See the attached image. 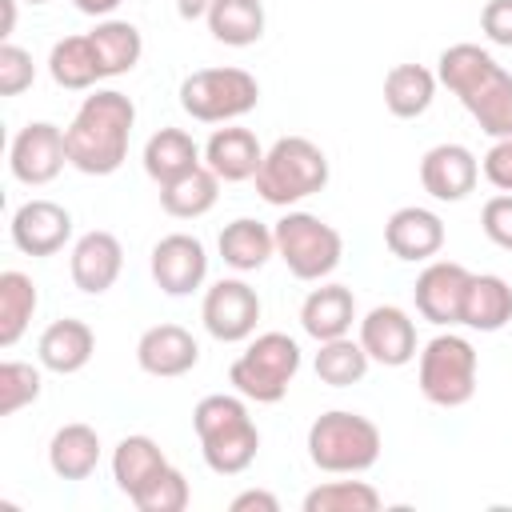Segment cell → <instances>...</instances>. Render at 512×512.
I'll return each instance as SVG.
<instances>
[{"label":"cell","mask_w":512,"mask_h":512,"mask_svg":"<svg viewBox=\"0 0 512 512\" xmlns=\"http://www.w3.org/2000/svg\"><path fill=\"white\" fill-rule=\"evenodd\" d=\"M76 4V12H84V16H96V20H108L124 0H72Z\"/></svg>","instance_id":"obj_43"},{"label":"cell","mask_w":512,"mask_h":512,"mask_svg":"<svg viewBox=\"0 0 512 512\" xmlns=\"http://www.w3.org/2000/svg\"><path fill=\"white\" fill-rule=\"evenodd\" d=\"M40 368L24 360H4L0 364V416H16L20 408L40 400Z\"/></svg>","instance_id":"obj_36"},{"label":"cell","mask_w":512,"mask_h":512,"mask_svg":"<svg viewBox=\"0 0 512 512\" xmlns=\"http://www.w3.org/2000/svg\"><path fill=\"white\" fill-rule=\"evenodd\" d=\"M36 80V64L32 52L20 44H0V96H20L24 88H32Z\"/></svg>","instance_id":"obj_38"},{"label":"cell","mask_w":512,"mask_h":512,"mask_svg":"<svg viewBox=\"0 0 512 512\" xmlns=\"http://www.w3.org/2000/svg\"><path fill=\"white\" fill-rule=\"evenodd\" d=\"M200 164H204V152L184 128H160L144 144V172L156 184H172L176 176H184Z\"/></svg>","instance_id":"obj_25"},{"label":"cell","mask_w":512,"mask_h":512,"mask_svg":"<svg viewBox=\"0 0 512 512\" xmlns=\"http://www.w3.org/2000/svg\"><path fill=\"white\" fill-rule=\"evenodd\" d=\"M208 8H212V0H176L180 20H204V16H208Z\"/></svg>","instance_id":"obj_44"},{"label":"cell","mask_w":512,"mask_h":512,"mask_svg":"<svg viewBox=\"0 0 512 512\" xmlns=\"http://www.w3.org/2000/svg\"><path fill=\"white\" fill-rule=\"evenodd\" d=\"M480 228H484V236H488L496 248L512 252V192H500V196L484 200V208H480Z\"/></svg>","instance_id":"obj_39"},{"label":"cell","mask_w":512,"mask_h":512,"mask_svg":"<svg viewBox=\"0 0 512 512\" xmlns=\"http://www.w3.org/2000/svg\"><path fill=\"white\" fill-rule=\"evenodd\" d=\"M384 500L368 480H328L304 496V512H376Z\"/></svg>","instance_id":"obj_35"},{"label":"cell","mask_w":512,"mask_h":512,"mask_svg":"<svg viewBox=\"0 0 512 512\" xmlns=\"http://www.w3.org/2000/svg\"><path fill=\"white\" fill-rule=\"evenodd\" d=\"M216 248H220V256H224L228 268H236V272H260L276 256V236H272L268 224H260L252 216H240V220H232V224L220 228Z\"/></svg>","instance_id":"obj_26"},{"label":"cell","mask_w":512,"mask_h":512,"mask_svg":"<svg viewBox=\"0 0 512 512\" xmlns=\"http://www.w3.org/2000/svg\"><path fill=\"white\" fill-rule=\"evenodd\" d=\"M152 280L164 296H192L208 280V252L192 232H168L152 248Z\"/></svg>","instance_id":"obj_13"},{"label":"cell","mask_w":512,"mask_h":512,"mask_svg":"<svg viewBox=\"0 0 512 512\" xmlns=\"http://www.w3.org/2000/svg\"><path fill=\"white\" fill-rule=\"evenodd\" d=\"M468 284H472V272L456 260H432L416 284H412V300H416V312L436 324V328H452L460 324V312H464V296H468Z\"/></svg>","instance_id":"obj_12"},{"label":"cell","mask_w":512,"mask_h":512,"mask_svg":"<svg viewBox=\"0 0 512 512\" xmlns=\"http://www.w3.org/2000/svg\"><path fill=\"white\" fill-rule=\"evenodd\" d=\"M92 352H96V332H92L84 320H76V316L52 320V324L40 332V340H36L40 364H44L48 372H56V376L80 372V368L92 360Z\"/></svg>","instance_id":"obj_20"},{"label":"cell","mask_w":512,"mask_h":512,"mask_svg":"<svg viewBox=\"0 0 512 512\" xmlns=\"http://www.w3.org/2000/svg\"><path fill=\"white\" fill-rule=\"evenodd\" d=\"M28 4H48V0H28Z\"/></svg>","instance_id":"obj_46"},{"label":"cell","mask_w":512,"mask_h":512,"mask_svg":"<svg viewBox=\"0 0 512 512\" xmlns=\"http://www.w3.org/2000/svg\"><path fill=\"white\" fill-rule=\"evenodd\" d=\"M88 40H92V48H96V60H100L104 80L132 72V68L140 64V56H144V36H140V28L128 24V20H112V16L100 20V24L88 32Z\"/></svg>","instance_id":"obj_30"},{"label":"cell","mask_w":512,"mask_h":512,"mask_svg":"<svg viewBox=\"0 0 512 512\" xmlns=\"http://www.w3.org/2000/svg\"><path fill=\"white\" fill-rule=\"evenodd\" d=\"M508 320H512V288H508V280L492 276V272H480V276L472 272L460 324L472 328V332H500Z\"/></svg>","instance_id":"obj_28"},{"label":"cell","mask_w":512,"mask_h":512,"mask_svg":"<svg viewBox=\"0 0 512 512\" xmlns=\"http://www.w3.org/2000/svg\"><path fill=\"white\" fill-rule=\"evenodd\" d=\"M352 320H356V296L344 284H320L300 304V328L316 344L336 340V336H348L352 332Z\"/></svg>","instance_id":"obj_21"},{"label":"cell","mask_w":512,"mask_h":512,"mask_svg":"<svg viewBox=\"0 0 512 512\" xmlns=\"http://www.w3.org/2000/svg\"><path fill=\"white\" fill-rule=\"evenodd\" d=\"M8 236L24 256H56L72 240V212L56 200H24L12 212Z\"/></svg>","instance_id":"obj_14"},{"label":"cell","mask_w":512,"mask_h":512,"mask_svg":"<svg viewBox=\"0 0 512 512\" xmlns=\"http://www.w3.org/2000/svg\"><path fill=\"white\" fill-rule=\"evenodd\" d=\"M384 244L396 260H432L440 248H444V220L432 212V208H420V204H404L388 216L384 224Z\"/></svg>","instance_id":"obj_19"},{"label":"cell","mask_w":512,"mask_h":512,"mask_svg":"<svg viewBox=\"0 0 512 512\" xmlns=\"http://www.w3.org/2000/svg\"><path fill=\"white\" fill-rule=\"evenodd\" d=\"M136 364L156 380H176L200 364V344L180 324H152L136 340Z\"/></svg>","instance_id":"obj_17"},{"label":"cell","mask_w":512,"mask_h":512,"mask_svg":"<svg viewBox=\"0 0 512 512\" xmlns=\"http://www.w3.org/2000/svg\"><path fill=\"white\" fill-rule=\"evenodd\" d=\"M272 236H276V256L288 264V272L296 280H324L336 272L340 256H344V240L340 232L312 216V212H296L288 208L276 224H272Z\"/></svg>","instance_id":"obj_9"},{"label":"cell","mask_w":512,"mask_h":512,"mask_svg":"<svg viewBox=\"0 0 512 512\" xmlns=\"http://www.w3.org/2000/svg\"><path fill=\"white\" fill-rule=\"evenodd\" d=\"M200 320L208 328L212 340L220 344H240V340H252L256 324H260V296L248 280L240 276H224L216 280L204 300H200Z\"/></svg>","instance_id":"obj_10"},{"label":"cell","mask_w":512,"mask_h":512,"mask_svg":"<svg viewBox=\"0 0 512 512\" xmlns=\"http://www.w3.org/2000/svg\"><path fill=\"white\" fill-rule=\"evenodd\" d=\"M204 20H208L212 40H220L228 48H248L264 36V4L260 0H212Z\"/></svg>","instance_id":"obj_33"},{"label":"cell","mask_w":512,"mask_h":512,"mask_svg":"<svg viewBox=\"0 0 512 512\" xmlns=\"http://www.w3.org/2000/svg\"><path fill=\"white\" fill-rule=\"evenodd\" d=\"M300 372V344L288 332H260L232 360L228 384L256 404H280Z\"/></svg>","instance_id":"obj_6"},{"label":"cell","mask_w":512,"mask_h":512,"mask_svg":"<svg viewBox=\"0 0 512 512\" xmlns=\"http://www.w3.org/2000/svg\"><path fill=\"white\" fill-rule=\"evenodd\" d=\"M192 428L200 436V456L216 476H240L260 452V428L248 416L244 396L212 392L192 408Z\"/></svg>","instance_id":"obj_3"},{"label":"cell","mask_w":512,"mask_h":512,"mask_svg":"<svg viewBox=\"0 0 512 512\" xmlns=\"http://www.w3.org/2000/svg\"><path fill=\"white\" fill-rule=\"evenodd\" d=\"M68 164V144H64V128H56L52 120H32L12 136L8 148V168L20 184L40 188L52 184L60 176V168Z\"/></svg>","instance_id":"obj_11"},{"label":"cell","mask_w":512,"mask_h":512,"mask_svg":"<svg viewBox=\"0 0 512 512\" xmlns=\"http://www.w3.org/2000/svg\"><path fill=\"white\" fill-rule=\"evenodd\" d=\"M252 180H256V192H260L264 204L292 208V204L316 196L328 184V156L308 136H280L264 152Z\"/></svg>","instance_id":"obj_4"},{"label":"cell","mask_w":512,"mask_h":512,"mask_svg":"<svg viewBox=\"0 0 512 512\" xmlns=\"http://www.w3.org/2000/svg\"><path fill=\"white\" fill-rule=\"evenodd\" d=\"M480 32L500 44V48H512V0H488L480 8Z\"/></svg>","instance_id":"obj_41"},{"label":"cell","mask_w":512,"mask_h":512,"mask_svg":"<svg viewBox=\"0 0 512 512\" xmlns=\"http://www.w3.org/2000/svg\"><path fill=\"white\" fill-rule=\"evenodd\" d=\"M260 104V84L244 68H196L180 80V108L200 124H228Z\"/></svg>","instance_id":"obj_8"},{"label":"cell","mask_w":512,"mask_h":512,"mask_svg":"<svg viewBox=\"0 0 512 512\" xmlns=\"http://www.w3.org/2000/svg\"><path fill=\"white\" fill-rule=\"evenodd\" d=\"M220 200V176L200 164L184 176H176L172 184H160V208L172 220H200L204 212H212Z\"/></svg>","instance_id":"obj_29"},{"label":"cell","mask_w":512,"mask_h":512,"mask_svg":"<svg viewBox=\"0 0 512 512\" xmlns=\"http://www.w3.org/2000/svg\"><path fill=\"white\" fill-rule=\"evenodd\" d=\"M4 4V24H0V36L8 40L12 36V28H16V0H0Z\"/></svg>","instance_id":"obj_45"},{"label":"cell","mask_w":512,"mask_h":512,"mask_svg":"<svg viewBox=\"0 0 512 512\" xmlns=\"http://www.w3.org/2000/svg\"><path fill=\"white\" fill-rule=\"evenodd\" d=\"M476 376H480V356L472 340L456 332L432 336L416 364V384L424 400L436 408H464L476 396Z\"/></svg>","instance_id":"obj_7"},{"label":"cell","mask_w":512,"mask_h":512,"mask_svg":"<svg viewBox=\"0 0 512 512\" xmlns=\"http://www.w3.org/2000/svg\"><path fill=\"white\" fill-rule=\"evenodd\" d=\"M436 80L492 140L512 136V72L480 44H448L436 60Z\"/></svg>","instance_id":"obj_1"},{"label":"cell","mask_w":512,"mask_h":512,"mask_svg":"<svg viewBox=\"0 0 512 512\" xmlns=\"http://www.w3.org/2000/svg\"><path fill=\"white\" fill-rule=\"evenodd\" d=\"M380 428L348 408L320 412L308 428V460L328 476H356L380 460Z\"/></svg>","instance_id":"obj_5"},{"label":"cell","mask_w":512,"mask_h":512,"mask_svg":"<svg viewBox=\"0 0 512 512\" xmlns=\"http://www.w3.org/2000/svg\"><path fill=\"white\" fill-rule=\"evenodd\" d=\"M436 72L424 68V64H396L388 68L384 76V108L396 116V120H416L432 108L436 100Z\"/></svg>","instance_id":"obj_27"},{"label":"cell","mask_w":512,"mask_h":512,"mask_svg":"<svg viewBox=\"0 0 512 512\" xmlns=\"http://www.w3.org/2000/svg\"><path fill=\"white\" fill-rule=\"evenodd\" d=\"M228 508H232V512H280V500H276L272 492H264V488H248V492L232 496Z\"/></svg>","instance_id":"obj_42"},{"label":"cell","mask_w":512,"mask_h":512,"mask_svg":"<svg viewBox=\"0 0 512 512\" xmlns=\"http://www.w3.org/2000/svg\"><path fill=\"white\" fill-rule=\"evenodd\" d=\"M360 344L364 352L384 364V368H404L408 360H416V324L404 308L396 304H376L364 320H360Z\"/></svg>","instance_id":"obj_16"},{"label":"cell","mask_w":512,"mask_h":512,"mask_svg":"<svg viewBox=\"0 0 512 512\" xmlns=\"http://www.w3.org/2000/svg\"><path fill=\"white\" fill-rule=\"evenodd\" d=\"M48 72H52V80H56L60 88H68V92H88L96 80H104L88 32H84V36H64V40H56L52 52H48Z\"/></svg>","instance_id":"obj_31"},{"label":"cell","mask_w":512,"mask_h":512,"mask_svg":"<svg viewBox=\"0 0 512 512\" xmlns=\"http://www.w3.org/2000/svg\"><path fill=\"white\" fill-rule=\"evenodd\" d=\"M188 480H184V472L180 468H164L144 492H136L132 496V504L140 508V512H184L188 508Z\"/></svg>","instance_id":"obj_37"},{"label":"cell","mask_w":512,"mask_h":512,"mask_svg":"<svg viewBox=\"0 0 512 512\" xmlns=\"http://www.w3.org/2000/svg\"><path fill=\"white\" fill-rule=\"evenodd\" d=\"M100 464V432L92 424H64L48 440V468L60 480H88Z\"/></svg>","instance_id":"obj_24"},{"label":"cell","mask_w":512,"mask_h":512,"mask_svg":"<svg viewBox=\"0 0 512 512\" xmlns=\"http://www.w3.org/2000/svg\"><path fill=\"white\" fill-rule=\"evenodd\" d=\"M480 172H484V180L492 188L512 192V136L508 140H492V148L480 160Z\"/></svg>","instance_id":"obj_40"},{"label":"cell","mask_w":512,"mask_h":512,"mask_svg":"<svg viewBox=\"0 0 512 512\" xmlns=\"http://www.w3.org/2000/svg\"><path fill=\"white\" fill-rule=\"evenodd\" d=\"M368 364H372V356H368L364 344L352 340V336L324 340V344L316 348V360H312L320 384H328V388H352V384H360V380L368 376Z\"/></svg>","instance_id":"obj_34"},{"label":"cell","mask_w":512,"mask_h":512,"mask_svg":"<svg viewBox=\"0 0 512 512\" xmlns=\"http://www.w3.org/2000/svg\"><path fill=\"white\" fill-rule=\"evenodd\" d=\"M476 180H480V160L464 144L448 140V144H436L420 156V184L432 200L456 204L476 188Z\"/></svg>","instance_id":"obj_15"},{"label":"cell","mask_w":512,"mask_h":512,"mask_svg":"<svg viewBox=\"0 0 512 512\" xmlns=\"http://www.w3.org/2000/svg\"><path fill=\"white\" fill-rule=\"evenodd\" d=\"M120 268H124V248L112 232L104 228H92L84 232L76 244H72V256H68V272H72V284L88 296H104L116 280H120Z\"/></svg>","instance_id":"obj_18"},{"label":"cell","mask_w":512,"mask_h":512,"mask_svg":"<svg viewBox=\"0 0 512 512\" xmlns=\"http://www.w3.org/2000/svg\"><path fill=\"white\" fill-rule=\"evenodd\" d=\"M264 160V148L256 140V132L248 128H216L204 144V164L224 180V184H240V180H252L256 168Z\"/></svg>","instance_id":"obj_22"},{"label":"cell","mask_w":512,"mask_h":512,"mask_svg":"<svg viewBox=\"0 0 512 512\" xmlns=\"http://www.w3.org/2000/svg\"><path fill=\"white\" fill-rule=\"evenodd\" d=\"M164 468H168L164 448H160L152 436H144V432L124 436V440L112 448V480H116V488H120L128 500H132L136 492H144Z\"/></svg>","instance_id":"obj_23"},{"label":"cell","mask_w":512,"mask_h":512,"mask_svg":"<svg viewBox=\"0 0 512 512\" xmlns=\"http://www.w3.org/2000/svg\"><path fill=\"white\" fill-rule=\"evenodd\" d=\"M136 128L132 96L116 88H96L80 100L72 124L64 128L68 164L84 176H112L128 160V140Z\"/></svg>","instance_id":"obj_2"},{"label":"cell","mask_w":512,"mask_h":512,"mask_svg":"<svg viewBox=\"0 0 512 512\" xmlns=\"http://www.w3.org/2000/svg\"><path fill=\"white\" fill-rule=\"evenodd\" d=\"M36 308H40V292L32 276L20 268H4L0 272V348H12L24 336Z\"/></svg>","instance_id":"obj_32"}]
</instances>
